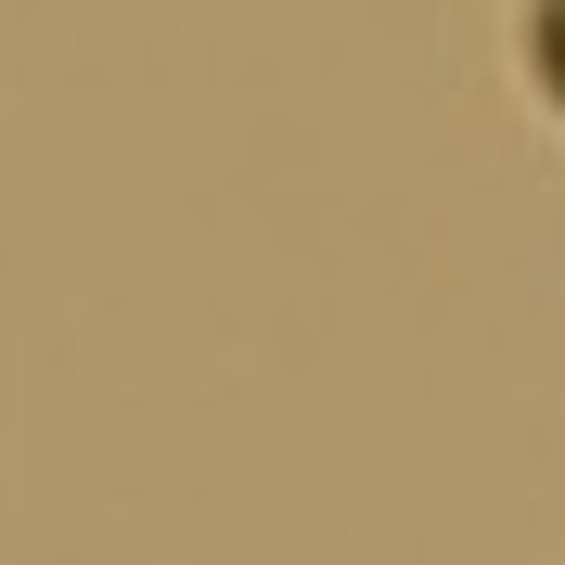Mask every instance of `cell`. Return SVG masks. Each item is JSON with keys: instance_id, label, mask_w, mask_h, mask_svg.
I'll use <instances>...</instances> for the list:
<instances>
[{"instance_id": "obj_1", "label": "cell", "mask_w": 565, "mask_h": 565, "mask_svg": "<svg viewBox=\"0 0 565 565\" xmlns=\"http://www.w3.org/2000/svg\"><path fill=\"white\" fill-rule=\"evenodd\" d=\"M514 65H527V90L565 116V0H514Z\"/></svg>"}]
</instances>
